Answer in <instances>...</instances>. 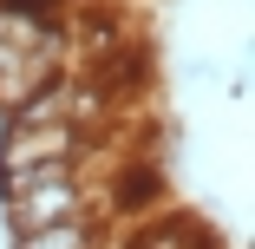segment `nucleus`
Listing matches in <instances>:
<instances>
[{"mask_svg":"<svg viewBox=\"0 0 255 249\" xmlns=\"http://www.w3.org/2000/svg\"><path fill=\"white\" fill-rule=\"evenodd\" d=\"M118 223L105 210H85V217H59V223H39V230H7V249H112Z\"/></svg>","mask_w":255,"mask_h":249,"instance_id":"obj_1","label":"nucleus"},{"mask_svg":"<svg viewBox=\"0 0 255 249\" xmlns=\"http://www.w3.org/2000/svg\"><path fill=\"white\" fill-rule=\"evenodd\" d=\"M7 13H33V20H66L79 0H0Z\"/></svg>","mask_w":255,"mask_h":249,"instance_id":"obj_2","label":"nucleus"}]
</instances>
